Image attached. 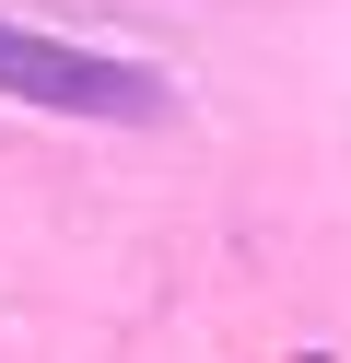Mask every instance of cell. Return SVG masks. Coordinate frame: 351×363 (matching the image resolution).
<instances>
[{
	"mask_svg": "<svg viewBox=\"0 0 351 363\" xmlns=\"http://www.w3.org/2000/svg\"><path fill=\"white\" fill-rule=\"evenodd\" d=\"M0 94L47 106V118H106V129H152L176 106L164 71L106 59V48H70V35H23V24H0Z\"/></svg>",
	"mask_w": 351,
	"mask_h": 363,
	"instance_id": "6da1fadb",
	"label": "cell"
}]
</instances>
